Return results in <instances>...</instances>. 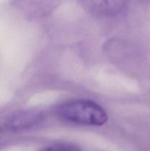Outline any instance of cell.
Segmentation results:
<instances>
[{
	"instance_id": "1",
	"label": "cell",
	"mask_w": 150,
	"mask_h": 151,
	"mask_svg": "<svg viewBox=\"0 0 150 151\" xmlns=\"http://www.w3.org/2000/svg\"><path fill=\"white\" fill-rule=\"evenodd\" d=\"M59 115L68 122L91 126H101L107 121L105 111L91 100L68 102L59 109Z\"/></svg>"
},
{
	"instance_id": "2",
	"label": "cell",
	"mask_w": 150,
	"mask_h": 151,
	"mask_svg": "<svg viewBox=\"0 0 150 151\" xmlns=\"http://www.w3.org/2000/svg\"><path fill=\"white\" fill-rule=\"evenodd\" d=\"M41 117V114L37 112H26L15 116L10 121V125L13 128H24L35 123Z\"/></svg>"
},
{
	"instance_id": "3",
	"label": "cell",
	"mask_w": 150,
	"mask_h": 151,
	"mask_svg": "<svg viewBox=\"0 0 150 151\" xmlns=\"http://www.w3.org/2000/svg\"><path fill=\"white\" fill-rule=\"evenodd\" d=\"M46 151H79L77 149L74 148L71 146H66V145H58L54 146L50 148L47 149Z\"/></svg>"
}]
</instances>
